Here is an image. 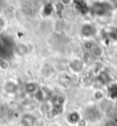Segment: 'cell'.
<instances>
[{"mask_svg": "<svg viewBox=\"0 0 117 126\" xmlns=\"http://www.w3.org/2000/svg\"><path fill=\"white\" fill-rule=\"evenodd\" d=\"M4 45H2V43H1V41H0V53H1V52L3 51V49H4Z\"/></svg>", "mask_w": 117, "mask_h": 126, "instance_id": "obj_10", "label": "cell"}, {"mask_svg": "<svg viewBox=\"0 0 117 126\" xmlns=\"http://www.w3.org/2000/svg\"><path fill=\"white\" fill-rule=\"evenodd\" d=\"M0 72H1V68H0Z\"/></svg>", "mask_w": 117, "mask_h": 126, "instance_id": "obj_12", "label": "cell"}, {"mask_svg": "<svg viewBox=\"0 0 117 126\" xmlns=\"http://www.w3.org/2000/svg\"><path fill=\"white\" fill-rule=\"evenodd\" d=\"M4 90L7 93H10V94L14 93L15 91H17V84H15L14 82H12V81H7L4 85Z\"/></svg>", "mask_w": 117, "mask_h": 126, "instance_id": "obj_2", "label": "cell"}, {"mask_svg": "<svg viewBox=\"0 0 117 126\" xmlns=\"http://www.w3.org/2000/svg\"><path fill=\"white\" fill-rule=\"evenodd\" d=\"M17 51H18V53H19V55H21V56H25V55H27L28 54V48L26 47L25 45H19L18 47H17Z\"/></svg>", "mask_w": 117, "mask_h": 126, "instance_id": "obj_7", "label": "cell"}, {"mask_svg": "<svg viewBox=\"0 0 117 126\" xmlns=\"http://www.w3.org/2000/svg\"><path fill=\"white\" fill-rule=\"evenodd\" d=\"M100 48H98V47H94V48L93 49V54L94 56H100V55H102V50H100L98 51Z\"/></svg>", "mask_w": 117, "mask_h": 126, "instance_id": "obj_8", "label": "cell"}, {"mask_svg": "<svg viewBox=\"0 0 117 126\" xmlns=\"http://www.w3.org/2000/svg\"><path fill=\"white\" fill-rule=\"evenodd\" d=\"M52 12H54V6H52V4L51 3H47L43 6L42 14H43V16H45V17H47V16H50L52 14Z\"/></svg>", "mask_w": 117, "mask_h": 126, "instance_id": "obj_4", "label": "cell"}, {"mask_svg": "<svg viewBox=\"0 0 117 126\" xmlns=\"http://www.w3.org/2000/svg\"><path fill=\"white\" fill-rule=\"evenodd\" d=\"M34 98L37 101H43L45 98V94H44L43 90H42V89H38L34 94Z\"/></svg>", "mask_w": 117, "mask_h": 126, "instance_id": "obj_5", "label": "cell"}, {"mask_svg": "<svg viewBox=\"0 0 117 126\" xmlns=\"http://www.w3.org/2000/svg\"><path fill=\"white\" fill-rule=\"evenodd\" d=\"M7 67H8V64L6 63V61L2 60L1 62H0V68H1V69H6Z\"/></svg>", "mask_w": 117, "mask_h": 126, "instance_id": "obj_9", "label": "cell"}, {"mask_svg": "<svg viewBox=\"0 0 117 126\" xmlns=\"http://www.w3.org/2000/svg\"><path fill=\"white\" fill-rule=\"evenodd\" d=\"M28 114L27 115H25V116L22 118V121H21V125L22 126H34L35 124V121H36V119L33 117V116H31L30 119H28Z\"/></svg>", "mask_w": 117, "mask_h": 126, "instance_id": "obj_1", "label": "cell"}, {"mask_svg": "<svg viewBox=\"0 0 117 126\" xmlns=\"http://www.w3.org/2000/svg\"><path fill=\"white\" fill-rule=\"evenodd\" d=\"M25 90L29 94H35V92L38 90V88H37V85L35 83H28L27 85H26Z\"/></svg>", "mask_w": 117, "mask_h": 126, "instance_id": "obj_3", "label": "cell"}, {"mask_svg": "<svg viewBox=\"0 0 117 126\" xmlns=\"http://www.w3.org/2000/svg\"><path fill=\"white\" fill-rule=\"evenodd\" d=\"M2 26H3V22L0 23V33H1V31H2Z\"/></svg>", "mask_w": 117, "mask_h": 126, "instance_id": "obj_11", "label": "cell"}, {"mask_svg": "<svg viewBox=\"0 0 117 126\" xmlns=\"http://www.w3.org/2000/svg\"><path fill=\"white\" fill-rule=\"evenodd\" d=\"M90 30H94L90 25L83 26V28H82V34L84 36H90V35H93L94 34V31H90Z\"/></svg>", "mask_w": 117, "mask_h": 126, "instance_id": "obj_6", "label": "cell"}]
</instances>
